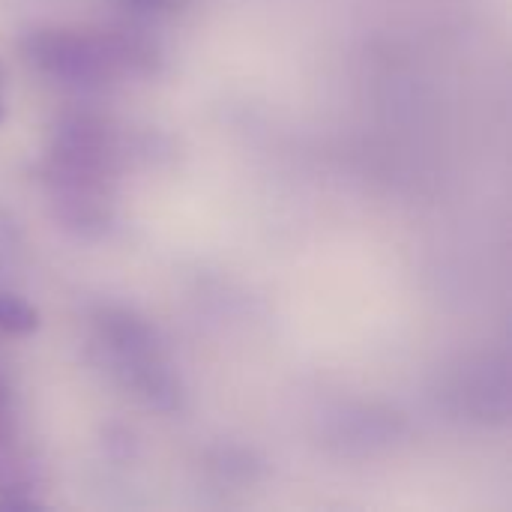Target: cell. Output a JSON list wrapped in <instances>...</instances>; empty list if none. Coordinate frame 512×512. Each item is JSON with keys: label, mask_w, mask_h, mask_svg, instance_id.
<instances>
[{"label": "cell", "mask_w": 512, "mask_h": 512, "mask_svg": "<svg viewBox=\"0 0 512 512\" xmlns=\"http://www.w3.org/2000/svg\"><path fill=\"white\" fill-rule=\"evenodd\" d=\"M21 54L39 75L69 90H96L159 69V48L135 30L36 27L21 39Z\"/></svg>", "instance_id": "cell-2"}, {"label": "cell", "mask_w": 512, "mask_h": 512, "mask_svg": "<svg viewBox=\"0 0 512 512\" xmlns=\"http://www.w3.org/2000/svg\"><path fill=\"white\" fill-rule=\"evenodd\" d=\"M189 0H117V6L135 18H168L177 15Z\"/></svg>", "instance_id": "cell-6"}, {"label": "cell", "mask_w": 512, "mask_h": 512, "mask_svg": "<svg viewBox=\"0 0 512 512\" xmlns=\"http://www.w3.org/2000/svg\"><path fill=\"white\" fill-rule=\"evenodd\" d=\"M3 117H6V108H3V102H0V123H3Z\"/></svg>", "instance_id": "cell-9"}, {"label": "cell", "mask_w": 512, "mask_h": 512, "mask_svg": "<svg viewBox=\"0 0 512 512\" xmlns=\"http://www.w3.org/2000/svg\"><path fill=\"white\" fill-rule=\"evenodd\" d=\"M120 132L93 111L63 114L48 141L42 180L63 228L99 237L111 225V180L120 168Z\"/></svg>", "instance_id": "cell-1"}, {"label": "cell", "mask_w": 512, "mask_h": 512, "mask_svg": "<svg viewBox=\"0 0 512 512\" xmlns=\"http://www.w3.org/2000/svg\"><path fill=\"white\" fill-rule=\"evenodd\" d=\"M39 330V312L33 303L12 291H0V336H33Z\"/></svg>", "instance_id": "cell-5"}, {"label": "cell", "mask_w": 512, "mask_h": 512, "mask_svg": "<svg viewBox=\"0 0 512 512\" xmlns=\"http://www.w3.org/2000/svg\"><path fill=\"white\" fill-rule=\"evenodd\" d=\"M36 489V471L18 459L12 447L0 450V510H33L39 507L30 495Z\"/></svg>", "instance_id": "cell-4"}, {"label": "cell", "mask_w": 512, "mask_h": 512, "mask_svg": "<svg viewBox=\"0 0 512 512\" xmlns=\"http://www.w3.org/2000/svg\"><path fill=\"white\" fill-rule=\"evenodd\" d=\"M96 348L102 351L108 372L132 390L144 405L156 411H177L183 390L174 375L156 330L123 306H105L96 312Z\"/></svg>", "instance_id": "cell-3"}, {"label": "cell", "mask_w": 512, "mask_h": 512, "mask_svg": "<svg viewBox=\"0 0 512 512\" xmlns=\"http://www.w3.org/2000/svg\"><path fill=\"white\" fill-rule=\"evenodd\" d=\"M9 408H12V390H9L6 378L0 375V414H9Z\"/></svg>", "instance_id": "cell-8"}, {"label": "cell", "mask_w": 512, "mask_h": 512, "mask_svg": "<svg viewBox=\"0 0 512 512\" xmlns=\"http://www.w3.org/2000/svg\"><path fill=\"white\" fill-rule=\"evenodd\" d=\"M3 78H6V75H3V66H0V84H3Z\"/></svg>", "instance_id": "cell-10"}, {"label": "cell", "mask_w": 512, "mask_h": 512, "mask_svg": "<svg viewBox=\"0 0 512 512\" xmlns=\"http://www.w3.org/2000/svg\"><path fill=\"white\" fill-rule=\"evenodd\" d=\"M12 438H15L12 417H9V414H0V450H3V447H12Z\"/></svg>", "instance_id": "cell-7"}]
</instances>
